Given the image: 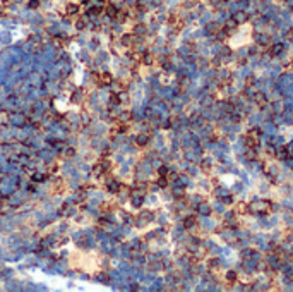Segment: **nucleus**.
I'll use <instances>...</instances> for the list:
<instances>
[{"instance_id":"f257e3e1","label":"nucleus","mask_w":293,"mask_h":292,"mask_svg":"<svg viewBox=\"0 0 293 292\" xmlns=\"http://www.w3.org/2000/svg\"><path fill=\"white\" fill-rule=\"evenodd\" d=\"M271 210H273L271 203H269V201H264V200L249 204V211H254V213H259V215H269Z\"/></svg>"},{"instance_id":"20e7f679","label":"nucleus","mask_w":293,"mask_h":292,"mask_svg":"<svg viewBox=\"0 0 293 292\" xmlns=\"http://www.w3.org/2000/svg\"><path fill=\"white\" fill-rule=\"evenodd\" d=\"M233 19L237 24H243V22H247V19H249V14L247 12H243V11H238V12H235L233 14Z\"/></svg>"},{"instance_id":"423d86ee","label":"nucleus","mask_w":293,"mask_h":292,"mask_svg":"<svg viewBox=\"0 0 293 292\" xmlns=\"http://www.w3.org/2000/svg\"><path fill=\"white\" fill-rule=\"evenodd\" d=\"M208 268H209V270H218V268H219V259H216V258L209 259V261H208Z\"/></svg>"},{"instance_id":"0eeeda50","label":"nucleus","mask_w":293,"mask_h":292,"mask_svg":"<svg viewBox=\"0 0 293 292\" xmlns=\"http://www.w3.org/2000/svg\"><path fill=\"white\" fill-rule=\"evenodd\" d=\"M281 52H283V45H279V43L273 45V48H271V55H273V57L279 55V53H281Z\"/></svg>"},{"instance_id":"9b49d317","label":"nucleus","mask_w":293,"mask_h":292,"mask_svg":"<svg viewBox=\"0 0 293 292\" xmlns=\"http://www.w3.org/2000/svg\"><path fill=\"white\" fill-rule=\"evenodd\" d=\"M252 83H254V79H252V78H249V79H247V81H245V84H247V86H250V84H252Z\"/></svg>"},{"instance_id":"39448f33","label":"nucleus","mask_w":293,"mask_h":292,"mask_svg":"<svg viewBox=\"0 0 293 292\" xmlns=\"http://www.w3.org/2000/svg\"><path fill=\"white\" fill-rule=\"evenodd\" d=\"M226 282L228 284H235V282H237V273H235L233 270H230V272H226Z\"/></svg>"},{"instance_id":"f03ea898","label":"nucleus","mask_w":293,"mask_h":292,"mask_svg":"<svg viewBox=\"0 0 293 292\" xmlns=\"http://www.w3.org/2000/svg\"><path fill=\"white\" fill-rule=\"evenodd\" d=\"M261 143V134L257 129H250L249 133L245 134V144L249 150H256Z\"/></svg>"},{"instance_id":"9d476101","label":"nucleus","mask_w":293,"mask_h":292,"mask_svg":"<svg viewBox=\"0 0 293 292\" xmlns=\"http://www.w3.org/2000/svg\"><path fill=\"white\" fill-rule=\"evenodd\" d=\"M209 31H213V33H218V29H219V26L218 24H209V28H208Z\"/></svg>"},{"instance_id":"6e6552de","label":"nucleus","mask_w":293,"mask_h":292,"mask_svg":"<svg viewBox=\"0 0 293 292\" xmlns=\"http://www.w3.org/2000/svg\"><path fill=\"white\" fill-rule=\"evenodd\" d=\"M196 222H197V218L194 217V215H190L185 222H183V225H185V227H192V225H196Z\"/></svg>"},{"instance_id":"7ed1b4c3","label":"nucleus","mask_w":293,"mask_h":292,"mask_svg":"<svg viewBox=\"0 0 293 292\" xmlns=\"http://www.w3.org/2000/svg\"><path fill=\"white\" fill-rule=\"evenodd\" d=\"M254 101H256V105L259 108H264L267 105V98H266V95H264L262 91H257L256 95H254Z\"/></svg>"},{"instance_id":"1a4fd4ad","label":"nucleus","mask_w":293,"mask_h":292,"mask_svg":"<svg viewBox=\"0 0 293 292\" xmlns=\"http://www.w3.org/2000/svg\"><path fill=\"white\" fill-rule=\"evenodd\" d=\"M202 170H204L206 174H209V172L213 170V165H211V163H208V162H206V163H202Z\"/></svg>"}]
</instances>
